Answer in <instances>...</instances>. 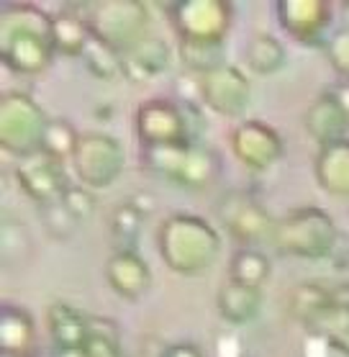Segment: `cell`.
Masks as SVG:
<instances>
[{
    "instance_id": "7c38bea8",
    "label": "cell",
    "mask_w": 349,
    "mask_h": 357,
    "mask_svg": "<svg viewBox=\"0 0 349 357\" xmlns=\"http://www.w3.org/2000/svg\"><path fill=\"white\" fill-rule=\"evenodd\" d=\"M283 137L260 119H244L231 131V152L247 170L265 172L283 157Z\"/></svg>"
},
{
    "instance_id": "4dcf8cb0",
    "label": "cell",
    "mask_w": 349,
    "mask_h": 357,
    "mask_svg": "<svg viewBox=\"0 0 349 357\" xmlns=\"http://www.w3.org/2000/svg\"><path fill=\"white\" fill-rule=\"evenodd\" d=\"M31 250L33 244L29 229L13 216H6L3 227H0V255H3L6 265H24L31 257Z\"/></svg>"
},
{
    "instance_id": "d6986e66",
    "label": "cell",
    "mask_w": 349,
    "mask_h": 357,
    "mask_svg": "<svg viewBox=\"0 0 349 357\" xmlns=\"http://www.w3.org/2000/svg\"><path fill=\"white\" fill-rule=\"evenodd\" d=\"M0 347L6 357H33L36 355V324L33 317L16 303H6L0 309Z\"/></svg>"
},
{
    "instance_id": "d4e9b609",
    "label": "cell",
    "mask_w": 349,
    "mask_h": 357,
    "mask_svg": "<svg viewBox=\"0 0 349 357\" xmlns=\"http://www.w3.org/2000/svg\"><path fill=\"white\" fill-rule=\"evenodd\" d=\"M52 33H54V52L65 57H82L90 41V29L70 6L62 13L52 16Z\"/></svg>"
},
{
    "instance_id": "d6a6232c",
    "label": "cell",
    "mask_w": 349,
    "mask_h": 357,
    "mask_svg": "<svg viewBox=\"0 0 349 357\" xmlns=\"http://www.w3.org/2000/svg\"><path fill=\"white\" fill-rule=\"evenodd\" d=\"M326 59L334 67V73L339 75L341 82H349V26L334 31L326 39Z\"/></svg>"
},
{
    "instance_id": "277c9868",
    "label": "cell",
    "mask_w": 349,
    "mask_h": 357,
    "mask_svg": "<svg viewBox=\"0 0 349 357\" xmlns=\"http://www.w3.org/2000/svg\"><path fill=\"white\" fill-rule=\"evenodd\" d=\"M339 231L341 229H336L332 213H326L318 206H303V208L285 213L283 219H277L270 244L288 257L326 262Z\"/></svg>"
},
{
    "instance_id": "44dd1931",
    "label": "cell",
    "mask_w": 349,
    "mask_h": 357,
    "mask_svg": "<svg viewBox=\"0 0 349 357\" xmlns=\"http://www.w3.org/2000/svg\"><path fill=\"white\" fill-rule=\"evenodd\" d=\"M216 309H219V317L231 326L252 324L262 311V291L260 288L234 283V280H226L219 288Z\"/></svg>"
},
{
    "instance_id": "f35d334b",
    "label": "cell",
    "mask_w": 349,
    "mask_h": 357,
    "mask_svg": "<svg viewBox=\"0 0 349 357\" xmlns=\"http://www.w3.org/2000/svg\"><path fill=\"white\" fill-rule=\"evenodd\" d=\"M341 8H344V10L349 13V0H347V3H341Z\"/></svg>"
},
{
    "instance_id": "52a82bcc",
    "label": "cell",
    "mask_w": 349,
    "mask_h": 357,
    "mask_svg": "<svg viewBox=\"0 0 349 357\" xmlns=\"http://www.w3.org/2000/svg\"><path fill=\"white\" fill-rule=\"evenodd\" d=\"M72 172L88 190H106L126 167L121 142L103 131H85L72 155Z\"/></svg>"
},
{
    "instance_id": "ba28073f",
    "label": "cell",
    "mask_w": 349,
    "mask_h": 357,
    "mask_svg": "<svg viewBox=\"0 0 349 357\" xmlns=\"http://www.w3.org/2000/svg\"><path fill=\"white\" fill-rule=\"evenodd\" d=\"M170 24L178 41H226L234 6L226 0H178L170 6Z\"/></svg>"
},
{
    "instance_id": "d590c367",
    "label": "cell",
    "mask_w": 349,
    "mask_h": 357,
    "mask_svg": "<svg viewBox=\"0 0 349 357\" xmlns=\"http://www.w3.org/2000/svg\"><path fill=\"white\" fill-rule=\"evenodd\" d=\"M160 357H205L195 342H172L162 349Z\"/></svg>"
},
{
    "instance_id": "4fadbf2b",
    "label": "cell",
    "mask_w": 349,
    "mask_h": 357,
    "mask_svg": "<svg viewBox=\"0 0 349 357\" xmlns=\"http://www.w3.org/2000/svg\"><path fill=\"white\" fill-rule=\"evenodd\" d=\"M16 180L21 190L39 208L41 206H49V203L62 201L67 188L72 185L65 162H59V160L44 155V152H33L29 157H21L16 165Z\"/></svg>"
},
{
    "instance_id": "4316f807",
    "label": "cell",
    "mask_w": 349,
    "mask_h": 357,
    "mask_svg": "<svg viewBox=\"0 0 349 357\" xmlns=\"http://www.w3.org/2000/svg\"><path fill=\"white\" fill-rule=\"evenodd\" d=\"M178 54L190 73L203 77L226 65V41H178Z\"/></svg>"
},
{
    "instance_id": "603a6c76",
    "label": "cell",
    "mask_w": 349,
    "mask_h": 357,
    "mask_svg": "<svg viewBox=\"0 0 349 357\" xmlns=\"http://www.w3.org/2000/svg\"><path fill=\"white\" fill-rule=\"evenodd\" d=\"M332 303H334V285H324L321 280H306V283L295 285L290 298H288L293 319L301 321L306 332L316 324L318 319L324 317Z\"/></svg>"
},
{
    "instance_id": "9a60e30c",
    "label": "cell",
    "mask_w": 349,
    "mask_h": 357,
    "mask_svg": "<svg viewBox=\"0 0 349 357\" xmlns=\"http://www.w3.org/2000/svg\"><path fill=\"white\" fill-rule=\"evenodd\" d=\"M103 275L108 288L129 303L141 301L152 288V268L137 250L114 252L103 268Z\"/></svg>"
},
{
    "instance_id": "8992f818",
    "label": "cell",
    "mask_w": 349,
    "mask_h": 357,
    "mask_svg": "<svg viewBox=\"0 0 349 357\" xmlns=\"http://www.w3.org/2000/svg\"><path fill=\"white\" fill-rule=\"evenodd\" d=\"M49 116L29 93L10 90L0 103V144L16 157H29L41 149Z\"/></svg>"
},
{
    "instance_id": "7a4b0ae2",
    "label": "cell",
    "mask_w": 349,
    "mask_h": 357,
    "mask_svg": "<svg viewBox=\"0 0 349 357\" xmlns=\"http://www.w3.org/2000/svg\"><path fill=\"white\" fill-rule=\"evenodd\" d=\"M160 257L178 275H201L221 257V234L211 221L195 213H172L157 231Z\"/></svg>"
},
{
    "instance_id": "83f0119b",
    "label": "cell",
    "mask_w": 349,
    "mask_h": 357,
    "mask_svg": "<svg viewBox=\"0 0 349 357\" xmlns=\"http://www.w3.org/2000/svg\"><path fill=\"white\" fill-rule=\"evenodd\" d=\"M82 65L95 80L100 82H118L123 80V59L121 52L111 49L108 44L98 41L95 36H90L88 47L82 52Z\"/></svg>"
},
{
    "instance_id": "5bb4252c",
    "label": "cell",
    "mask_w": 349,
    "mask_h": 357,
    "mask_svg": "<svg viewBox=\"0 0 349 357\" xmlns=\"http://www.w3.org/2000/svg\"><path fill=\"white\" fill-rule=\"evenodd\" d=\"M277 21L285 33L301 44H326L334 21V6L326 0H280L275 6Z\"/></svg>"
},
{
    "instance_id": "cb8c5ba5",
    "label": "cell",
    "mask_w": 349,
    "mask_h": 357,
    "mask_svg": "<svg viewBox=\"0 0 349 357\" xmlns=\"http://www.w3.org/2000/svg\"><path fill=\"white\" fill-rule=\"evenodd\" d=\"M244 62L254 77L277 75L288 62V49L272 33H254L244 47Z\"/></svg>"
},
{
    "instance_id": "7402d4cb",
    "label": "cell",
    "mask_w": 349,
    "mask_h": 357,
    "mask_svg": "<svg viewBox=\"0 0 349 357\" xmlns=\"http://www.w3.org/2000/svg\"><path fill=\"white\" fill-rule=\"evenodd\" d=\"M141 198L131 195L126 201L111 213V224H108V234L114 239V252H123V250H137L139 236L144 231V221L146 216L155 211V206H144L139 203Z\"/></svg>"
},
{
    "instance_id": "f546056e",
    "label": "cell",
    "mask_w": 349,
    "mask_h": 357,
    "mask_svg": "<svg viewBox=\"0 0 349 357\" xmlns=\"http://www.w3.org/2000/svg\"><path fill=\"white\" fill-rule=\"evenodd\" d=\"M80 137L82 134L67 119H49V126L44 131V142H41L39 152L54 157L59 162H70L77 144H80Z\"/></svg>"
},
{
    "instance_id": "1f68e13d",
    "label": "cell",
    "mask_w": 349,
    "mask_h": 357,
    "mask_svg": "<svg viewBox=\"0 0 349 357\" xmlns=\"http://www.w3.org/2000/svg\"><path fill=\"white\" fill-rule=\"evenodd\" d=\"M39 219H41V227H44V231H47L54 242H67V239H72L75 231L82 227L80 221L67 211V206L62 201L49 203V206H41Z\"/></svg>"
},
{
    "instance_id": "f1b7e54d",
    "label": "cell",
    "mask_w": 349,
    "mask_h": 357,
    "mask_svg": "<svg viewBox=\"0 0 349 357\" xmlns=\"http://www.w3.org/2000/svg\"><path fill=\"white\" fill-rule=\"evenodd\" d=\"M82 349L88 352V357H123L121 326L108 317H93Z\"/></svg>"
},
{
    "instance_id": "8fae6325",
    "label": "cell",
    "mask_w": 349,
    "mask_h": 357,
    "mask_svg": "<svg viewBox=\"0 0 349 357\" xmlns=\"http://www.w3.org/2000/svg\"><path fill=\"white\" fill-rule=\"evenodd\" d=\"M198 98L216 116L244 121L252 106V82L236 65H221L219 70L198 77Z\"/></svg>"
},
{
    "instance_id": "ffe728a7",
    "label": "cell",
    "mask_w": 349,
    "mask_h": 357,
    "mask_svg": "<svg viewBox=\"0 0 349 357\" xmlns=\"http://www.w3.org/2000/svg\"><path fill=\"white\" fill-rule=\"evenodd\" d=\"M313 175L321 190L349 201V139L318 149Z\"/></svg>"
},
{
    "instance_id": "e0dca14e",
    "label": "cell",
    "mask_w": 349,
    "mask_h": 357,
    "mask_svg": "<svg viewBox=\"0 0 349 357\" xmlns=\"http://www.w3.org/2000/svg\"><path fill=\"white\" fill-rule=\"evenodd\" d=\"M306 131L318 146H329L334 142L349 139V111L339 100V96L334 90H326L313 100L306 111Z\"/></svg>"
},
{
    "instance_id": "2e32d148",
    "label": "cell",
    "mask_w": 349,
    "mask_h": 357,
    "mask_svg": "<svg viewBox=\"0 0 349 357\" xmlns=\"http://www.w3.org/2000/svg\"><path fill=\"white\" fill-rule=\"evenodd\" d=\"M123 59V80L144 85L162 77L172 65V47L162 36H146L121 54Z\"/></svg>"
},
{
    "instance_id": "8d00e7d4",
    "label": "cell",
    "mask_w": 349,
    "mask_h": 357,
    "mask_svg": "<svg viewBox=\"0 0 349 357\" xmlns=\"http://www.w3.org/2000/svg\"><path fill=\"white\" fill-rule=\"evenodd\" d=\"M329 344V357H349V342H341V340H326Z\"/></svg>"
},
{
    "instance_id": "74e56055",
    "label": "cell",
    "mask_w": 349,
    "mask_h": 357,
    "mask_svg": "<svg viewBox=\"0 0 349 357\" xmlns=\"http://www.w3.org/2000/svg\"><path fill=\"white\" fill-rule=\"evenodd\" d=\"M52 357H88V352L82 347H75V349H54V355Z\"/></svg>"
},
{
    "instance_id": "ac0fdd59",
    "label": "cell",
    "mask_w": 349,
    "mask_h": 357,
    "mask_svg": "<svg viewBox=\"0 0 349 357\" xmlns=\"http://www.w3.org/2000/svg\"><path fill=\"white\" fill-rule=\"evenodd\" d=\"M90 319L93 314H85L80 306L70 301H54L47 309L49 337L54 342V349H75L82 347L88 340Z\"/></svg>"
},
{
    "instance_id": "e575fe53",
    "label": "cell",
    "mask_w": 349,
    "mask_h": 357,
    "mask_svg": "<svg viewBox=\"0 0 349 357\" xmlns=\"http://www.w3.org/2000/svg\"><path fill=\"white\" fill-rule=\"evenodd\" d=\"M326 265H332L336 273H349V231H339L334 250L326 257Z\"/></svg>"
},
{
    "instance_id": "3957f363",
    "label": "cell",
    "mask_w": 349,
    "mask_h": 357,
    "mask_svg": "<svg viewBox=\"0 0 349 357\" xmlns=\"http://www.w3.org/2000/svg\"><path fill=\"white\" fill-rule=\"evenodd\" d=\"M141 167L170 185L185 190H205L221 178V157L205 144L141 146Z\"/></svg>"
},
{
    "instance_id": "9c48e42d",
    "label": "cell",
    "mask_w": 349,
    "mask_h": 357,
    "mask_svg": "<svg viewBox=\"0 0 349 357\" xmlns=\"http://www.w3.org/2000/svg\"><path fill=\"white\" fill-rule=\"evenodd\" d=\"M216 216L221 227L226 229V234L242 247H260L270 242L277 224V219L270 216L262 201H257L247 190H231L224 195L216 206Z\"/></svg>"
},
{
    "instance_id": "6da1fadb",
    "label": "cell",
    "mask_w": 349,
    "mask_h": 357,
    "mask_svg": "<svg viewBox=\"0 0 349 357\" xmlns=\"http://www.w3.org/2000/svg\"><path fill=\"white\" fill-rule=\"evenodd\" d=\"M0 54L18 75H41L57 57L52 16L33 3H6L0 10Z\"/></svg>"
},
{
    "instance_id": "484cf974",
    "label": "cell",
    "mask_w": 349,
    "mask_h": 357,
    "mask_svg": "<svg viewBox=\"0 0 349 357\" xmlns=\"http://www.w3.org/2000/svg\"><path fill=\"white\" fill-rule=\"evenodd\" d=\"M272 275V262L260 247H239L228 262V280L249 288H260L267 283Z\"/></svg>"
},
{
    "instance_id": "30bf717a",
    "label": "cell",
    "mask_w": 349,
    "mask_h": 357,
    "mask_svg": "<svg viewBox=\"0 0 349 357\" xmlns=\"http://www.w3.org/2000/svg\"><path fill=\"white\" fill-rule=\"evenodd\" d=\"M137 137L141 146L195 144L180 98H149L137 108Z\"/></svg>"
},
{
    "instance_id": "5b68a950",
    "label": "cell",
    "mask_w": 349,
    "mask_h": 357,
    "mask_svg": "<svg viewBox=\"0 0 349 357\" xmlns=\"http://www.w3.org/2000/svg\"><path fill=\"white\" fill-rule=\"evenodd\" d=\"M70 8L88 24L90 36L116 52H126L149 36L152 13L139 0H100V3H70Z\"/></svg>"
},
{
    "instance_id": "836d02e7",
    "label": "cell",
    "mask_w": 349,
    "mask_h": 357,
    "mask_svg": "<svg viewBox=\"0 0 349 357\" xmlns=\"http://www.w3.org/2000/svg\"><path fill=\"white\" fill-rule=\"evenodd\" d=\"M62 203H65L67 211L72 213L80 224H88L93 219V213H95V195H93V190L80 185V183H72V185L67 188V193L62 195Z\"/></svg>"
}]
</instances>
